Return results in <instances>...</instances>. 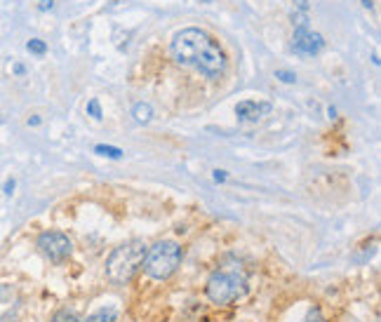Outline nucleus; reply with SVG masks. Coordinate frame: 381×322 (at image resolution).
Returning a JSON list of instances; mask_svg holds the SVG:
<instances>
[{"mask_svg":"<svg viewBox=\"0 0 381 322\" xmlns=\"http://www.w3.org/2000/svg\"><path fill=\"white\" fill-rule=\"evenodd\" d=\"M363 5L365 7H372V0H363Z\"/></svg>","mask_w":381,"mask_h":322,"instance_id":"22","label":"nucleus"},{"mask_svg":"<svg viewBox=\"0 0 381 322\" xmlns=\"http://www.w3.org/2000/svg\"><path fill=\"white\" fill-rule=\"evenodd\" d=\"M50 322H80V318H78L75 311H71V308H61V311H57V313L52 315Z\"/></svg>","mask_w":381,"mask_h":322,"instance_id":"11","label":"nucleus"},{"mask_svg":"<svg viewBox=\"0 0 381 322\" xmlns=\"http://www.w3.org/2000/svg\"><path fill=\"white\" fill-rule=\"evenodd\" d=\"M87 116H92L94 120H101V104H99V99H90L87 101Z\"/></svg>","mask_w":381,"mask_h":322,"instance_id":"13","label":"nucleus"},{"mask_svg":"<svg viewBox=\"0 0 381 322\" xmlns=\"http://www.w3.org/2000/svg\"><path fill=\"white\" fill-rule=\"evenodd\" d=\"M294 9H297V12L308 14V0H294Z\"/></svg>","mask_w":381,"mask_h":322,"instance_id":"17","label":"nucleus"},{"mask_svg":"<svg viewBox=\"0 0 381 322\" xmlns=\"http://www.w3.org/2000/svg\"><path fill=\"white\" fill-rule=\"evenodd\" d=\"M275 78H278L280 83H285V85H294V83H297V75L292 73V71H285V68H278V71H275Z\"/></svg>","mask_w":381,"mask_h":322,"instance_id":"14","label":"nucleus"},{"mask_svg":"<svg viewBox=\"0 0 381 322\" xmlns=\"http://www.w3.org/2000/svg\"><path fill=\"white\" fill-rule=\"evenodd\" d=\"M40 123H42L40 116H31V118H28V125H31V127H38Z\"/></svg>","mask_w":381,"mask_h":322,"instance_id":"19","label":"nucleus"},{"mask_svg":"<svg viewBox=\"0 0 381 322\" xmlns=\"http://www.w3.org/2000/svg\"><path fill=\"white\" fill-rule=\"evenodd\" d=\"M35 245H38V252H40L47 261L52 264H61V261H66L71 252H73V245H71V240L64 235V233L59 231H45L38 235L35 240Z\"/></svg>","mask_w":381,"mask_h":322,"instance_id":"5","label":"nucleus"},{"mask_svg":"<svg viewBox=\"0 0 381 322\" xmlns=\"http://www.w3.org/2000/svg\"><path fill=\"white\" fill-rule=\"evenodd\" d=\"M327 116H330V118H337V108L330 106V108H327Z\"/></svg>","mask_w":381,"mask_h":322,"instance_id":"21","label":"nucleus"},{"mask_svg":"<svg viewBox=\"0 0 381 322\" xmlns=\"http://www.w3.org/2000/svg\"><path fill=\"white\" fill-rule=\"evenodd\" d=\"M172 54L179 64L193 66L212 80L226 73L224 50L216 45L212 35H207L200 28H182L172 38Z\"/></svg>","mask_w":381,"mask_h":322,"instance_id":"1","label":"nucleus"},{"mask_svg":"<svg viewBox=\"0 0 381 322\" xmlns=\"http://www.w3.org/2000/svg\"><path fill=\"white\" fill-rule=\"evenodd\" d=\"M212 179H214V183H224L226 179H228V172H226V169H214Z\"/></svg>","mask_w":381,"mask_h":322,"instance_id":"15","label":"nucleus"},{"mask_svg":"<svg viewBox=\"0 0 381 322\" xmlns=\"http://www.w3.org/2000/svg\"><path fill=\"white\" fill-rule=\"evenodd\" d=\"M184 261V249L174 242V240H163L156 242L153 247L146 249V259H144V271L153 280H170L174 273L179 271Z\"/></svg>","mask_w":381,"mask_h":322,"instance_id":"3","label":"nucleus"},{"mask_svg":"<svg viewBox=\"0 0 381 322\" xmlns=\"http://www.w3.org/2000/svg\"><path fill=\"white\" fill-rule=\"evenodd\" d=\"M14 188H17V181H14V179L9 176L7 181L2 183V190H5V195H12V193H14Z\"/></svg>","mask_w":381,"mask_h":322,"instance_id":"16","label":"nucleus"},{"mask_svg":"<svg viewBox=\"0 0 381 322\" xmlns=\"http://www.w3.org/2000/svg\"><path fill=\"white\" fill-rule=\"evenodd\" d=\"M132 116H134V120L141 123V125L151 123V118H153V106H151L149 101H137L134 108H132Z\"/></svg>","mask_w":381,"mask_h":322,"instance_id":"8","label":"nucleus"},{"mask_svg":"<svg viewBox=\"0 0 381 322\" xmlns=\"http://www.w3.org/2000/svg\"><path fill=\"white\" fill-rule=\"evenodd\" d=\"M26 50L31 52V54H35V57H42V54L47 52V45H45V40H40V38H31V40L26 42Z\"/></svg>","mask_w":381,"mask_h":322,"instance_id":"12","label":"nucleus"},{"mask_svg":"<svg viewBox=\"0 0 381 322\" xmlns=\"http://www.w3.org/2000/svg\"><path fill=\"white\" fill-rule=\"evenodd\" d=\"M116 320H118V315L113 308H99V311H94V313L87 315L80 322H116Z\"/></svg>","mask_w":381,"mask_h":322,"instance_id":"9","label":"nucleus"},{"mask_svg":"<svg viewBox=\"0 0 381 322\" xmlns=\"http://www.w3.org/2000/svg\"><path fill=\"white\" fill-rule=\"evenodd\" d=\"M273 111V106L268 104V101H240L238 106H235V116L240 123H257L261 120L264 116H268Z\"/></svg>","mask_w":381,"mask_h":322,"instance_id":"7","label":"nucleus"},{"mask_svg":"<svg viewBox=\"0 0 381 322\" xmlns=\"http://www.w3.org/2000/svg\"><path fill=\"white\" fill-rule=\"evenodd\" d=\"M38 7H40L42 12H47V9L54 7V0H40V5H38Z\"/></svg>","mask_w":381,"mask_h":322,"instance_id":"18","label":"nucleus"},{"mask_svg":"<svg viewBox=\"0 0 381 322\" xmlns=\"http://www.w3.org/2000/svg\"><path fill=\"white\" fill-rule=\"evenodd\" d=\"M94 153H99V156H104V158H111V160H120L125 151L118 149V146H108V144H97V146H94Z\"/></svg>","mask_w":381,"mask_h":322,"instance_id":"10","label":"nucleus"},{"mask_svg":"<svg viewBox=\"0 0 381 322\" xmlns=\"http://www.w3.org/2000/svg\"><path fill=\"white\" fill-rule=\"evenodd\" d=\"M12 71H14V75H24L26 73V68L21 66V64H14V66H12Z\"/></svg>","mask_w":381,"mask_h":322,"instance_id":"20","label":"nucleus"},{"mask_svg":"<svg viewBox=\"0 0 381 322\" xmlns=\"http://www.w3.org/2000/svg\"><path fill=\"white\" fill-rule=\"evenodd\" d=\"M205 292L212 304L226 306L247 294V280L238 271H214L205 285Z\"/></svg>","mask_w":381,"mask_h":322,"instance_id":"4","label":"nucleus"},{"mask_svg":"<svg viewBox=\"0 0 381 322\" xmlns=\"http://www.w3.org/2000/svg\"><path fill=\"white\" fill-rule=\"evenodd\" d=\"M146 249L149 247L144 242H139V240L127 242L123 247H116L106 261V278L113 285H127L137 275V271L144 266Z\"/></svg>","mask_w":381,"mask_h":322,"instance_id":"2","label":"nucleus"},{"mask_svg":"<svg viewBox=\"0 0 381 322\" xmlns=\"http://www.w3.org/2000/svg\"><path fill=\"white\" fill-rule=\"evenodd\" d=\"M325 47V40L320 33L311 31L308 26H301L294 31V38H292V50L297 52L299 57H315L318 52Z\"/></svg>","mask_w":381,"mask_h":322,"instance_id":"6","label":"nucleus"}]
</instances>
